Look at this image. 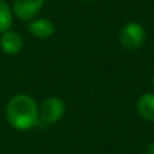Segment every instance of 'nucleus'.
I'll return each mask as SVG.
<instances>
[{
	"label": "nucleus",
	"instance_id": "7",
	"mask_svg": "<svg viewBox=\"0 0 154 154\" xmlns=\"http://www.w3.org/2000/svg\"><path fill=\"white\" fill-rule=\"evenodd\" d=\"M137 111L147 122L154 123V92H146L137 100Z\"/></svg>",
	"mask_w": 154,
	"mask_h": 154
},
{
	"label": "nucleus",
	"instance_id": "11",
	"mask_svg": "<svg viewBox=\"0 0 154 154\" xmlns=\"http://www.w3.org/2000/svg\"><path fill=\"white\" fill-rule=\"evenodd\" d=\"M153 87H154V76H153Z\"/></svg>",
	"mask_w": 154,
	"mask_h": 154
},
{
	"label": "nucleus",
	"instance_id": "6",
	"mask_svg": "<svg viewBox=\"0 0 154 154\" xmlns=\"http://www.w3.org/2000/svg\"><path fill=\"white\" fill-rule=\"evenodd\" d=\"M27 30L34 38L48 39L56 32V26L48 18H34L27 23Z\"/></svg>",
	"mask_w": 154,
	"mask_h": 154
},
{
	"label": "nucleus",
	"instance_id": "10",
	"mask_svg": "<svg viewBox=\"0 0 154 154\" xmlns=\"http://www.w3.org/2000/svg\"><path fill=\"white\" fill-rule=\"evenodd\" d=\"M80 2H92V0H80Z\"/></svg>",
	"mask_w": 154,
	"mask_h": 154
},
{
	"label": "nucleus",
	"instance_id": "8",
	"mask_svg": "<svg viewBox=\"0 0 154 154\" xmlns=\"http://www.w3.org/2000/svg\"><path fill=\"white\" fill-rule=\"evenodd\" d=\"M14 22V12L5 0H0V34L11 29Z\"/></svg>",
	"mask_w": 154,
	"mask_h": 154
},
{
	"label": "nucleus",
	"instance_id": "2",
	"mask_svg": "<svg viewBox=\"0 0 154 154\" xmlns=\"http://www.w3.org/2000/svg\"><path fill=\"white\" fill-rule=\"evenodd\" d=\"M118 41L127 50H138L146 42V30L138 22H127L119 30Z\"/></svg>",
	"mask_w": 154,
	"mask_h": 154
},
{
	"label": "nucleus",
	"instance_id": "5",
	"mask_svg": "<svg viewBox=\"0 0 154 154\" xmlns=\"http://www.w3.org/2000/svg\"><path fill=\"white\" fill-rule=\"evenodd\" d=\"M0 49L7 56H16L23 49V38L15 30H7L0 34Z\"/></svg>",
	"mask_w": 154,
	"mask_h": 154
},
{
	"label": "nucleus",
	"instance_id": "1",
	"mask_svg": "<svg viewBox=\"0 0 154 154\" xmlns=\"http://www.w3.org/2000/svg\"><path fill=\"white\" fill-rule=\"evenodd\" d=\"M5 119L16 131H29L37 127L39 120V106L27 93H16L5 106Z\"/></svg>",
	"mask_w": 154,
	"mask_h": 154
},
{
	"label": "nucleus",
	"instance_id": "4",
	"mask_svg": "<svg viewBox=\"0 0 154 154\" xmlns=\"http://www.w3.org/2000/svg\"><path fill=\"white\" fill-rule=\"evenodd\" d=\"M46 0H14L12 8L14 16L23 22H30L31 19L37 18V15L43 8Z\"/></svg>",
	"mask_w": 154,
	"mask_h": 154
},
{
	"label": "nucleus",
	"instance_id": "9",
	"mask_svg": "<svg viewBox=\"0 0 154 154\" xmlns=\"http://www.w3.org/2000/svg\"><path fill=\"white\" fill-rule=\"evenodd\" d=\"M145 154H154V142H152V143H149L146 146V149H145Z\"/></svg>",
	"mask_w": 154,
	"mask_h": 154
},
{
	"label": "nucleus",
	"instance_id": "3",
	"mask_svg": "<svg viewBox=\"0 0 154 154\" xmlns=\"http://www.w3.org/2000/svg\"><path fill=\"white\" fill-rule=\"evenodd\" d=\"M65 115V103L58 96H49L39 106V120L45 125H54Z\"/></svg>",
	"mask_w": 154,
	"mask_h": 154
}]
</instances>
